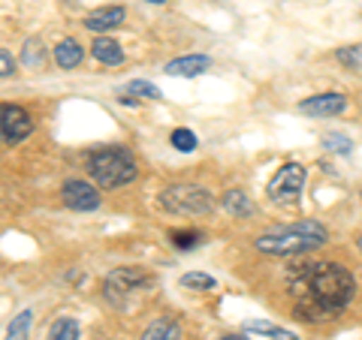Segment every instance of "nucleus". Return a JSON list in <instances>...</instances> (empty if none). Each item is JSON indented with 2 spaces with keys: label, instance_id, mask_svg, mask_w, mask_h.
Wrapping results in <instances>:
<instances>
[{
  "label": "nucleus",
  "instance_id": "2",
  "mask_svg": "<svg viewBox=\"0 0 362 340\" xmlns=\"http://www.w3.org/2000/svg\"><path fill=\"white\" fill-rule=\"evenodd\" d=\"M326 226H320L317 220H302V223H293L287 229H278V232H266L257 238V250L259 253H272V256H296V253H308L314 247L326 244Z\"/></svg>",
  "mask_w": 362,
  "mask_h": 340
},
{
  "label": "nucleus",
  "instance_id": "5",
  "mask_svg": "<svg viewBox=\"0 0 362 340\" xmlns=\"http://www.w3.org/2000/svg\"><path fill=\"white\" fill-rule=\"evenodd\" d=\"M305 181H308V172H305V166L299 163H284L278 169L275 175L269 181V199L278 202V205H290V202H296L305 190Z\"/></svg>",
  "mask_w": 362,
  "mask_h": 340
},
{
  "label": "nucleus",
  "instance_id": "25",
  "mask_svg": "<svg viewBox=\"0 0 362 340\" xmlns=\"http://www.w3.org/2000/svg\"><path fill=\"white\" fill-rule=\"evenodd\" d=\"M21 61H25V66H40L42 63V42L40 40H28Z\"/></svg>",
  "mask_w": 362,
  "mask_h": 340
},
{
  "label": "nucleus",
  "instance_id": "26",
  "mask_svg": "<svg viewBox=\"0 0 362 340\" xmlns=\"http://www.w3.org/2000/svg\"><path fill=\"white\" fill-rule=\"evenodd\" d=\"M16 73V63H13V54H9V49H0V75L9 78Z\"/></svg>",
  "mask_w": 362,
  "mask_h": 340
},
{
  "label": "nucleus",
  "instance_id": "8",
  "mask_svg": "<svg viewBox=\"0 0 362 340\" xmlns=\"http://www.w3.org/2000/svg\"><path fill=\"white\" fill-rule=\"evenodd\" d=\"M33 133V121L30 115L21 106H4V142L6 145H16L21 139H28Z\"/></svg>",
  "mask_w": 362,
  "mask_h": 340
},
{
  "label": "nucleus",
  "instance_id": "16",
  "mask_svg": "<svg viewBox=\"0 0 362 340\" xmlns=\"http://www.w3.org/2000/svg\"><path fill=\"white\" fill-rule=\"evenodd\" d=\"M245 328H247V332H254V334H266L269 340H299L293 332H287V328H278V325H272L266 320H251Z\"/></svg>",
  "mask_w": 362,
  "mask_h": 340
},
{
  "label": "nucleus",
  "instance_id": "11",
  "mask_svg": "<svg viewBox=\"0 0 362 340\" xmlns=\"http://www.w3.org/2000/svg\"><path fill=\"white\" fill-rule=\"evenodd\" d=\"M211 66V58L206 54H185V58H175L166 63V73L169 75H185V78H194V75H202Z\"/></svg>",
  "mask_w": 362,
  "mask_h": 340
},
{
  "label": "nucleus",
  "instance_id": "21",
  "mask_svg": "<svg viewBox=\"0 0 362 340\" xmlns=\"http://www.w3.org/2000/svg\"><path fill=\"white\" fill-rule=\"evenodd\" d=\"M202 241H206V235L190 229V232H173V244L178 247V250H194V247H199Z\"/></svg>",
  "mask_w": 362,
  "mask_h": 340
},
{
  "label": "nucleus",
  "instance_id": "19",
  "mask_svg": "<svg viewBox=\"0 0 362 340\" xmlns=\"http://www.w3.org/2000/svg\"><path fill=\"white\" fill-rule=\"evenodd\" d=\"M323 148L332 151V154L350 157V151H354V142H350L347 135H341V133H326V135H323Z\"/></svg>",
  "mask_w": 362,
  "mask_h": 340
},
{
  "label": "nucleus",
  "instance_id": "9",
  "mask_svg": "<svg viewBox=\"0 0 362 340\" xmlns=\"http://www.w3.org/2000/svg\"><path fill=\"white\" fill-rule=\"evenodd\" d=\"M299 109L311 118H332L347 109V99L341 94H317V97H308L305 103H299Z\"/></svg>",
  "mask_w": 362,
  "mask_h": 340
},
{
  "label": "nucleus",
  "instance_id": "14",
  "mask_svg": "<svg viewBox=\"0 0 362 340\" xmlns=\"http://www.w3.org/2000/svg\"><path fill=\"white\" fill-rule=\"evenodd\" d=\"M90 54H94L100 63H106V66H118V63H124L121 45H118L115 40H109V37H97L94 45H90Z\"/></svg>",
  "mask_w": 362,
  "mask_h": 340
},
{
  "label": "nucleus",
  "instance_id": "7",
  "mask_svg": "<svg viewBox=\"0 0 362 340\" xmlns=\"http://www.w3.org/2000/svg\"><path fill=\"white\" fill-rule=\"evenodd\" d=\"M61 196L66 202V208H73V211H94L100 208V193L85 184V181H66L64 190H61Z\"/></svg>",
  "mask_w": 362,
  "mask_h": 340
},
{
  "label": "nucleus",
  "instance_id": "24",
  "mask_svg": "<svg viewBox=\"0 0 362 340\" xmlns=\"http://www.w3.org/2000/svg\"><path fill=\"white\" fill-rule=\"evenodd\" d=\"M173 148L190 154V151L197 148V135L190 133V130H175V133H173Z\"/></svg>",
  "mask_w": 362,
  "mask_h": 340
},
{
  "label": "nucleus",
  "instance_id": "4",
  "mask_svg": "<svg viewBox=\"0 0 362 340\" xmlns=\"http://www.w3.org/2000/svg\"><path fill=\"white\" fill-rule=\"evenodd\" d=\"M160 208L169 214H211L214 199L206 187L197 184H173L160 193Z\"/></svg>",
  "mask_w": 362,
  "mask_h": 340
},
{
  "label": "nucleus",
  "instance_id": "3",
  "mask_svg": "<svg viewBox=\"0 0 362 340\" xmlns=\"http://www.w3.org/2000/svg\"><path fill=\"white\" fill-rule=\"evenodd\" d=\"M88 172L103 190H115L136 181V160L124 148H100L88 157Z\"/></svg>",
  "mask_w": 362,
  "mask_h": 340
},
{
  "label": "nucleus",
  "instance_id": "17",
  "mask_svg": "<svg viewBox=\"0 0 362 340\" xmlns=\"http://www.w3.org/2000/svg\"><path fill=\"white\" fill-rule=\"evenodd\" d=\"M30 320H33V313H30V310H21L16 320L9 322V328H6V340H28Z\"/></svg>",
  "mask_w": 362,
  "mask_h": 340
},
{
  "label": "nucleus",
  "instance_id": "15",
  "mask_svg": "<svg viewBox=\"0 0 362 340\" xmlns=\"http://www.w3.org/2000/svg\"><path fill=\"white\" fill-rule=\"evenodd\" d=\"M139 340H181V325L173 320H154Z\"/></svg>",
  "mask_w": 362,
  "mask_h": 340
},
{
  "label": "nucleus",
  "instance_id": "22",
  "mask_svg": "<svg viewBox=\"0 0 362 340\" xmlns=\"http://www.w3.org/2000/svg\"><path fill=\"white\" fill-rule=\"evenodd\" d=\"M127 94L142 97V99H160V97H163V94H160V87L151 85V82H142V78H136V82L127 85Z\"/></svg>",
  "mask_w": 362,
  "mask_h": 340
},
{
  "label": "nucleus",
  "instance_id": "13",
  "mask_svg": "<svg viewBox=\"0 0 362 340\" xmlns=\"http://www.w3.org/2000/svg\"><path fill=\"white\" fill-rule=\"evenodd\" d=\"M221 205H223V211L230 214V217H242V220L251 217V214L257 211V205L247 199V193H242V190H226Z\"/></svg>",
  "mask_w": 362,
  "mask_h": 340
},
{
  "label": "nucleus",
  "instance_id": "12",
  "mask_svg": "<svg viewBox=\"0 0 362 340\" xmlns=\"http://www.w3.org/2000/svg\"><path fill=\"white\" fill-rule=\"evenodd\" d=\"M82 58H85V49L70 37L54 45V61H58L61 70H76V66L82 63Z\"/></svg>",
  "mask_w": 362,
  "mask_h": 340
},
{
  "label": "nucleus",
  "instance_id": "10",
  "mask_svg": "<svg viewBox=\"0 0 362 340\" xmlns=\"http://www.w3.org/2000/svg\"><path fill=\"white\" fill-rule=\"evenodd\" d=\"M124 18H127V13H124V6H103V9H97V13H90L85 16V28L88 30H112V28H121L124 25Z\"/></svg>",
  "mask_w": 362,
  "mask_h": 340
},
{
  "label": "nucleus",
  "instance_id": "18",
  "mask_svg": "<svg viewBox=\"0 0 362 340\" xmlns=\"http://www.w3.org/2000/svg\"><path fill=\"white\" fill-rule=\"evenodd\" d=\"M78 322L76 320H58L52 325V332H49V340H78Z\"/></svg>",
  "mask_w": 362,
  "mask_h": 340
},
{
  "label": "nucleus",
  "instance_id": "1",
  "mask_svg": "<svg viewBox=\"0 0 362 340\" xmlns=\"http://www.w3.org/2000/svg\"><path fill=\"white\" fill-rule=\"evenodd\" d=\"M287 289L296 298V316L323 322L341 316L354 298V274L338 262H302L287 271Z\"/></svg>",
  "mask_w": 362,
  "mask_h": 340
},
{
  "label": "nucleus",
  "instance_id": "20",
  "mask_svg": "<svg viewBox=\"0 0 362 340\" xmlns=\"http://www.w3.org/2000/svg\"><path fill=\"white\" fill-rule=\"evenodd\" d=\"M181 286L194 289V292H209V289H214V277L202 274V271H190V274L181 277Z\"/></svg>",
  "mask_w": 362,
  "mask_h": 340
},
{
  "label": "nucleus",
  "instance_id": "29",
  "mask_svg": "<svg viewBox=\"0 0 362 340\" xmlns=\"http://www.w3.org/2000/svg\"><path fill=\"white\" fill-rule=\"evenodd\" d=\"M356 247H359V250H362V235H359V241H356Z\"/></svg>",
  "mask_w": 362,
  "mask_h": 340
},
{
  "label": "nucleus",
  "instance_id": "6",
  "mask_svg": "<svg viewBox=\"0 0 362 340\" xmlns=\"http://www.w3.org/2000/svg\"><path fill=\"white\" fill-rule=\"evenodd\" d=\"M148 286H151V274H145L142 268H115L103 283L106 298L118 301V304L124 296H133V292L148 289Z\"/></svg>",
  "mask_w": 362,
  "mask_h": 340
},
{
  "label": "nucleus",
  "instance_id": "23",
  "mask_svg": "<svg viewBox=\"0 0 362 340\" xmlns=\"http://www.w3.org/2000/svg\"><path fill=\"white\" fill-rule=\"evenodd\" d=\"M338 61L344 66H354V70H362V45H347V49H338Z\"/></svg>",
  "mask_w": 362,
  "mask_h": 340
},
{
  "label": "nucleus",
  "instance_id": "28",
  "mask_svg": "<svg viewBox=\"0 0 362 340\" xmlns=\"http://www.w3.org/2000/svg\"><path fill=\"white\" fill-rule=\"evenodd\" d=\"M145 4H166V0H145Z\"/></svg>",
  "mask_w": 362,
  "mask_h": 340
},
{
  "label": "nucleus",
  "instance_id": "27",
  "mask_svg": "<svg viewBox=\"0 0 362 340\" xmlns=\"http://www.w3.org/2000/svg\"><path fill=\"white\" fill-rule=\"evenodd\" d=\"M221 340H247V337H242V334H223Z\"/></svg>",
  "mask_w": 362,
  "mask_h": 340
}]
</instances>
